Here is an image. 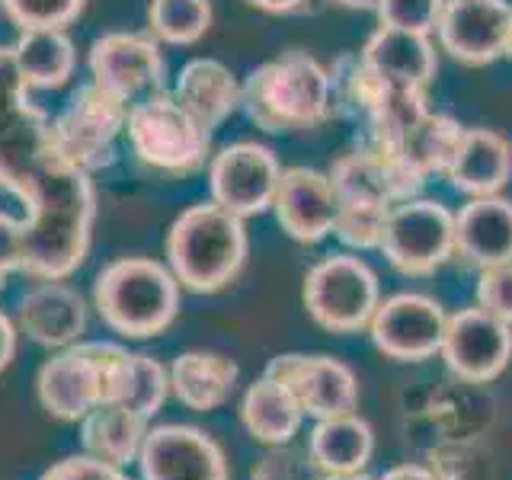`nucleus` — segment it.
I'll use <instances>...</instances> for the list:
<instances>
[{
    "instance_id": "f257e3e1",
    "label": "nucleus",
    "mask_w": 512,
    "mask_h": 480,
    "mask_svg": "<svg viewBox=\"0 0 512 480\" xmlns=\"http://www.w3.org/2000/svg\"><path fill=\"white\" fill-rule=\"evenodd\" d=\"M0 189L26 208V276L68 279L93 244L96 189L58 154L52 116L32 100L10 45H0Z\"/></svg>"
},
{
    "instance_id": "f03ea898",
    "label": "nucleus",
    "mask_w": 512,
    "mask_h": 480,
    "mask_svg": "<svg viewBox=\"0 0 512 480\" xmlns=\"http://www.w3.org/2000/svg\"><path fill=\"white\" fill-rule=\"evenodd\" d=\"M240 106L269 135L314 132L336 109L330 71L308 52H282L253 68L240 84Z\"/></svg>"
},
{
    "instance_id": "7ed1b4c3",
    "label": "nucleus",
    "mask_w": 512,
    "mask_h": 480,
    "mask_svg": "<svg viewBox=\"0 0 512 480\" xmlns=\"http://www.w3.org/2000/svg\"><path fill=\"white\" fill-rule=\"evenodd\" d=\"M250 237L244 218L218 202H196L167 231V266L183 288L215 295L228 288L247 263Z\"/></svg>"
},
{
    "instance_id": "20e7f679",
    "label": "nucleus",
    "mask_w": 512,
    "mask_h": 480,
    "mask_svg": "<svg viewBox=\"0 0 512 480\" xmlns=\"http://www.w3.org/2000/svg\"><path fill=\"white\" fill-rule=\"evenodd\" d=\"M135 352L106 340H77L58 349L36 375L39 404L64 423H80L100 404H122Z\"/></svg>"
},
{
    "instance_id": "39448f33",
    "label": "nucleus",
    "mask_w": 512,
    "mask_h": 480,
    "mask_svg": "<svg viewBox=\"0 0 512 480\" xmlns=\"http://www.w3.org/2000/svg\"><path fill=\"white\" fill-rule=\"evenodd\" d=\"M180 288L170 266L148 256H122L96 276L93 304L109 330L128 340H148L180 314Z\"/></svg>"
},
{
    "instance_id": "423d86ee",
    "label": "nucleus",
    "mask_w": 512,
    "mask_h": 480,
    "mask_svg": "<svg viewBox=\"0 0 512 480\" xmlns=\"http://www.w3.org/2000/svg\"><path fill=\"white\" fill-rule=\"evenodd\" d=\"M125 138L141 167L173 180L199 173L212 160V132L167 90H154L128 106Z\"/></svg>"
},
{
    "instance_id": "0eeeda50",
    "label": "nucleus",
    "mask_w": 512,
    "mask_h": 480,
    "mask_svg": "<svg viewBox=\"0 0 512 480\" xmlns=\"http://www.w3.org/2000/svg\"><path fill=\"white\" fill-rule=\"evenodd\" d=\"M301 298L317 327L330 333H359L368 330V320L378 311L381 285L362 256L336 253L308 269Z\"/></svg>"
},
{
    "instance_id": "6e6552de",
    "label": "nucleus",
    "mask_w": 512,
    "mask_h": 480,
    "mask_svg": "<svg viewBox=\"0 0 512 480\" xmlns=\"http://www.w3.org/2000/svg\"><path fill=\"white\" fill-rule=\"evenodd\" d=\"M128 103L100 84H84L71 93L68 106L52 119V141L58 154L84 173L116 164L119 138L125 135Z\"/></svg>"
},
{
    "instance_id": "1a4fd4ad",
    "label": "nucleus",
    "mask_w": 512,
    "mask_h": 480,
    "mask_svg": "<svg viewBox=\"0 0 512 480\" xmlns=\"http://www.w3.org/2000/svg\"><path fill=\"white\" fill-rule=\"evenodd\" d=\"M404 276H432L455 256V212L436 199H404L388 212L381 247Z\"/></svg>"
},
{
    "instance_id": "9d476101",
    "label": "nucleus",
    "mask_w": 512,
    "mask_h": 480,
    "mask_svg": "<svg viewBox=\"0 0 512 480\" xmlns=\"http://www.w3.org/2000/svg\"><path fill=\"white\" fill-rule=\"evenodd\" d=\"M282 180V164L272 148L260 141H234L208 160L212 202L237 218H253L272 208Z\"/></svg>"
},
{
    "instance_id": "9b49d317",
    "label": "nucleus",
    "mask_w": 512,
    "mask_h": 480,
    "mask_svg": "<svg viewBox=\"0 0 512 480\" xmlns=\"http://www.w3.org/2000/svg\"><path fill=\"white\" fill-rule=\"evenodd\" d=\"M448 314L429 295L400 292L378 304L368 320V336L384 359L394 362H426L439 356Z\"/></svg>"
},
{
    "instance_id": "f8f14e48",
    "label": "nucleus",
    "mask_w": 512,
    "mask_h": 480,
    "mask_svg": "<svg viewBox=\"0 0 512 480\" xmlns=\"http://www.w3.org/2000/svg\"><path fill=\"white\" fill-rule=\"evenodd\" d=\"M439 356L458 381L487 384L500 378L512 362V327L480 304L461 308L448 314Z\"/></svg>"
},
{
    "instance_id": "ddd939ff",
    "label": "nucleus",
    "mask_w": 512,
    "mask_h": 480,
    "mask_svg": "<svg viewBox=\"0 0 512 480\" xmlns=\"http://www.w3.org/2000/svg\"><path fill=\"white\" fill-rule=\"evenodd\" d=\"M266 375L285 384L298 407L311 420H330V416L359 410V378L356 372L333 356H304V352H282L269 365Z\"/></svg>"
},
{
    "instance_id": "4468645a",
    "label": "nucleus",
    "mask_w": 512,
    "mask_h": 480,
    "mask_svg": "<svg viewBox=\"0 0 512 480\" xmlns=\"http://www.w3.org/2000/svg\"><path fill=\"white\" fill-rule=\"evenodd\" d=\"M90 77L93 84L116 93L132 106L141 96L164 90L167 61L160 42L141 32H106L90 45Z\"/></svg>"
},
{
    "instance_id": "2eb2a0df",
    "label": "nucleus",
    "mask_w": 512,
    "mask_h": 480,
    "mask_svg": "<svg viewBox=\"0 0 512 480\" xmlns=\"http://www.w3.org/2000/svg\"><path fill=\"white\" fill-rule=\"evenodd\" d=\"M442 52L468 68L506 58L512 36L509 0H445L436 26Z\"/></svg>"
},
{
    "instance_id": "dca6fc26",
    "label": "nucleus",
    "mask_w": 512,
    "mask_h": 480,
    "mask_svg": "<svg viewBox=\"0 0 512 480\" xmlns=\"http://www.w3.org/2000/svg\"><path fill=\"white\" fill-rule=\"evenodd\" d=\"M138 468L144 480H231L224 448L205 429L186 423L148 429Z\"/></svg>"
},
{
    "instance_id": "f3484780",
    "label": "nucleus",
    "mask_w": 512,
    "mask_h": 480,
    "mask_svg": "<svg viewBox=\"0 0 512 480\" xmlns=\"http://www.w3.org/2000/svg\"><path fill=\"white\" fill-rule=\"evenodd\" d=\"M272 212L292 240L320 244L336 231L340 192H336L330 173H320L314 167H285L276 199H272Z\"/></svg>"
},
{
    "instance_id": "a211bd4d",
    "label": "nucleus",
    "mask_w": 512,
    "mask_h": 480,
    "mask_svg": "<svg viewBox=\"0 0 512 480\" xmlns=\"http://www.w3.org/2000/svg\"><path fill=\"white\" fill-rule=\"evenodd\" d=\"M16 327L45 349H64L87 330V301L64 279H39L16 304Z\"/></svg>"
},
{
    "instance_id": "6ab92c4d",
    "label": "nucleus",
    "mask_w": 512,
    "mask_h": 480,
    "mask_svg": "<svg viewBox=\"0 0 512 480\" xmlns=\"http://www.w3.org/2000/svg\"><path fill=\"white\" fill-rule=\"evenodd\" d=\"M359 55L388 87L426 90L439 71L436 45H432L429 36H420V32L378 26Z\"/></svg>"
},
{
    "instance_id": "aec40b11",
    "label": "nucleus",
    "mask_w": 512,
    "mask_h": 480,
    "mask_svg": "<svg viewBox=\"0 0 512 480\" xmlns=\"http://www.w3.org/2000/svg\"><path fill=\"white\" fill-rule=\"evenodd\" d=\"M455 253L477 269L512 260V199L477 196L455 215Z\"/></svg>"
},
{
    "instance_id": "412c9836",
    "label": "nucleus",
    "mask_w": 512,
    "mask_h": 480,
    "mask_svg": "<svg viewBox=\"0 0 512 480\" xmlns=\"http://www.w3.org/2000/svg\"><path fill=\"white\" fill-rule=\"evenodd\" d=\"M445 176L471 199L496 196L512 180V141L496 128H464Z\"/></svg>"
},
{
    "instance_id": "4be33fe9",
    "label": "nucleus",
    "mask_w": 512,
    "mask_h": 480,
    "mask_svg": "<svg viewBox=\"0 0 512 480\" xmlns=\"http://www.w3.org/2000/svg\"><path fill=\"white\" fill-rule=\"evenodd\" d=\"M167 372H170V394L196 413H212L228 404L240 378L237 362L212 349L183 352V356L173 359Z\"/></svg>"
},
{
    "instance_id": "5701e85b",
    "label": "nucleus",
    "mask_w": 512,
    "mask_h": 480,
    "mask_svg": "<svg viewBox=\"0 0 512 480\" xmlns=\"http://www.w3.org/2000/svg\"><path fill=\"white\" fill-rule=\"evenodd\" d=\"M173 96L192 119L215 132L240 106V80L218 58H192L176 74Z\"/></svg>"
},
{
    "instance_id": "b1692460",
    "label": "nucleus",
    "mask_w": 512,
    "mask_h": 480,
    "mask_svg": "<svg viewBox=\"0 0 512 480\" xmlns=\"http://www.w3.org/2000/svg\"><path fill=\"white\" fill-rule=\"evenodd\" d=\"M308 452L324 474L365 471L375 455V429L365 416H359V410L330 416V420H314Z\"/></svg>"
},
{
    "instance_id": "393cba45",
    "label": "nucleus",
    "mask_w": 512,
    "mask_h": 480,
    "mask_svg": "<svg viewBox=\"0 0 512 480\" xmlns=\"http://www.w3.org/2000/svg\"><path fill=\"white\" fill-rule=\"evenodd\" d=\"M10 52L29 90H58L77 68V48L64 29H26L10 45Z\"/></svg>"
},
{
    "instance_id": "a878e982",
    "label": "nucleus",
    "mask_w": 512,
    "mask_h": 480,
    "mask_svg": "<svg viewBox=\"0 0 512 480\" xmlns=\"http://www.w3.org/2000/svg\"><path fill=\"white\" fill-rule=\"evenodd\" d=\"M240 420H244L253 442L269 448V445H288L298 436L304 423V410L298 407V400L285 384L263 375L244 391Z\"/></svg>"
},
{
    "instance_id": "bb28decb",
    "label": "nucleus",
    "mask_w": 512,
    "mask_h": 480,
    "mask_svg": "<svg viewBox=\"0 0 512 480\" xmlns=\"http://www.w3.org/2000/svg\"><path fill=\"white\" fill-rule=\"evenodd\" d=\"M144 436H148V420L122 404H100L80 420L84 452L116 468L138 461Z\"/></svg>"
},
{
    "instance_id": "cd10ccee",
    "label": "nucleus",
    "mask_w": 512,
    "mask_h": 480,
    "mask_svg": "<svg viewBox=\"0 0 512 480\" xmlns=\"http://www.w3.org/2000/svg\"><path fill=\"white\" fill-rule=\"evenodd\" d=\"M461 135H464V128L452 116H442V112L429 109L426 116L416 122L404 138H400L397 148H391V151L378 148V151L397 157L413 176H420V180L426 183L429 173L448 170V164H452V157L458 151Z\"/></svg>"
},
{
    "instance_id": "c85d7f7f",
    "label": "nucleus",
    "mask_w": 512,
    "mask_h": 480,
    "mask_svg": "<svg viewBox=\"0 0 512 480\" xmlns=\"http://www.w3.org/2000/svg\"><path fill=\"white\" fill-rule=\"evenodd\" d=\"M212 0H151L148 36L164 45H196L212 29Z\"/></svg>"
},
{
    "instance_id": "c756f323",
    "label": "nucleus",
    "mask_w": 512,
    "mask_h": 480,
    "mask_svg": "<svg viewBox=\"0 0 512 480\" xmlns=\"http://www.w3.org/2000/svg\"><path fill=\"white\" fill-rule=\"evenodd\" d=\"M170 394V372L160 365L154 356H144V352H135L132 362V378H128V388L122 397V407H128L132 413L151 420V416L164 407V400Z\"/></svg>"
},
{
    "instance_id": "7c9ffc66",
    "label": "nucleus",
    "mask_w": 512,
    "mask_h": 480,
    "mask_svg": "<svg viewBox=\"0 0 512 480\" xmlns=\"http://www.w3.org/2000/svg\"><path fill=\"white\" fill-rule=\"evenodd\" d=\"M87 0H0V10L7 20L26 32V29H68L80 13H84Z\"/></svg>"
},
{
    "instance_id": "2f4dec72",
    "label": "nucleus",
    "mask_w": 512,
    "mask_h": 480,
    "mask_svg": "<svg viewBox=\"0 0 512 480\" xmlns=\"http://www.w3.org/2000/svg\"><path fill=\"white\" fill-rule=\"evenodd\" d=\"M391 208L372 202H340V218H336L333 234L352 250H378Z\"/></svg>"
},
{
    "instance_id": "473e14b6",
    "label": "nucleus",
    "mask_w": 512,
    "mask_h": 480,
    "mask_svg": "<svg viewBox=\"0 0 512 480\" xmlns=\"http://www.w3.org/2000/svg\"><path fill=\"white\" fill-rule=\"evenodd\" d=\"M250 480H324V471L317 468L308 448L269 445L266 455L253 464Z\"/></svg>"
},
{
    "instance_id": "72a5a7b5",
    "label": "nucleus",
    "mask_w": 512,
    "mask_h": 480,
    "mask_svg": "<svg viewBox=\"0 0 512 480\" xmlns=\"http://www.w3.org/2000/svg\"><path fill=\"white\" fill-rule=\"evenodd\" d=\"M445 0H381L378 4V20L388 29H404V32H420V36H432L439 26Z\"/></svg>"
},
{
    "instance_id": "f704fd0d",
    "label": "nucleus",
    "mask_w": 512,
    "mask_h": 480,
    "mask_svg": "<svg viewBox=\"0 0 512 480\" xmlns=\"http://www.w3.org/2000/svg\"><path fill=\"white\" fill-rule=\"evenodd\" d=\"M477 304L512 327V260H506L500 266H490V269H480Z\"/></svg>"
},
{
    "instance_id": "c9c22d12",
    "label": "nucleus",
    "mask_w": 512,
    "mask_h": 480,
    "mask_svg": "<svg viewBox=\"0 0 512 480\" xmlns=\"http://www.w3.org/2000/svg\"><path fill=\"white\" fill-rule=\"evenodd\" d=\"M39 480H132V477L122 474V468H116V464H106L84 452V455L61 458Z\"/></svg>"
},
{
    "instance_id": "e433bc0d",
    "label": "nucleus",
    "mask_w": 512,
    "mask_h": 480,
    "mask_svg": "<svg viewBox=\"0 0 512 480\" xmlns=\"http://www.w3.org/2000/svg\"><path fill=\"white\" fill-rule=\"evenodd\" d=\"M23 260H26L23 218L0 212V279L7 282L10 272H23Z\"/></svg>"
},
{
    "instance_id": "4c0bfd02",
    "label": "nucleus",
    "mask_w": 512,
    "mask_h": 480,
    "mask_svg": "<svg viewBox=\"0 0 512 480\" xmlns=\"http://www.w3.org/2000/svg\"><path fill=\"white\" fill-rule=\"evenodd\" d=\"M378 480H439V477H436V471H429L426 464L404 461V464H394L391 471H384Z\"/></svg>"
},
{
    "instance_id": "58836bf2",
    "label": "nucleus",
    "mask_w": 512,
    "mask_h": 480,
    "mask_svg": "<svg viewBox=\"0 0 512 480\" xmlns=\"http://www.w3.org/2000/svg\"><path fill=\"white\" fill-rule=\"evenodd\" d=\"M16 356V324L0 311V372L13 362Z\"/></svg>"
},
{
    "instance_id": "ea45409f",
    "label": "nucleus",
    "mask_w": 512,
    "mask_h": 480,
    "mask_svg": "<svg viewBox=\"0 0 512 480\" xmlns=\"http://www.w3.org/2000/svg\"><path fill=\"white\" fill-rule=\"evenodd\" d=\"M250 7L272 13V16H285V13H298L308 7V0H247Z\"/></svg>"
},
{
    "instance_id": "a19ab883",
    "label": "nucleus",
    "mask_w": 512,
    "mask_h": 480,
    "mask_svg": "<svg viewBox=\"0 0 512 480\" xmlns=\"http://www.w3.org/2000/svg\"><path fill=\"white\" fill-rule=\"evenodd\" d=\"M333 4L343 10H378L381 0H333Z\"/></svg>"
},
{
    "instance_id": "79ce46f5",
    "label": "nucleus",
    "mask_w": 512,
    "mask_h": 480,
    "mask_svg": "<svg viewBox=\"0 0 512 480\" xmlns=\"http://www.w3.org/2000/svg\"><path fill=\"white\" fill-rule=\"evenodd\" d=\"M324 480H378L365 471H349V474H324Z\"/></svg>"
},
{
    "instance_id": "37998d69",
    "label": "nucleus",
    "mask_w": 512,
    "mask_h": 480,
    "mask_svg": "<svg viewBox=\"0 0 512 480\" xmlns=\"http://www.w3.org/2000/svg\"><path fill=\"white\" fill-rule=\"evenodd\" d=\"M506 58H512V36H509V48H506Z\"/></svg>"
},
{
    "instance_id": "c03bdc74",
    "label": "nucleus",
    "mask_w": 512,
    "mask_h": 480,
    "mask_svg": "<svg viewBox=\"0 0 512 480\" xmlns=\"http://www.w3.org/2000/svg\"><path fill=\"white\" fill-rule=\"evenodd\" d=\"M4 285H7V282H4V279H0V292H4Z\"/></svg>"
}]
</instances>
